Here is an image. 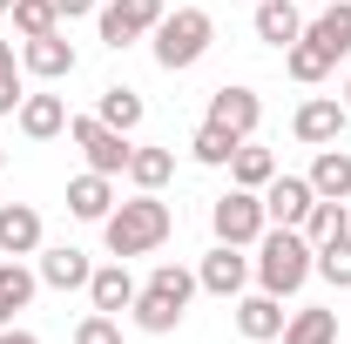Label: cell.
Masks as SVG:
<instances>
[{"label":"cell","mask_w":351,"mask_h":344,"mask_svg":"<svg viewBox=\"0 0 351 344\" xmlns=\"http://www.w3.org/2000/svg\"><path fill=\"white\" fill-rule=\"evenodd\" d=\"M61 27V14H54V0H14V34L21 41H41Z\"/></svg>","instance_id":"31"},{"label":"cell","mask_w":351,"mask_h":344,"mask_svg":"<svg viewBox=\"0 0 351 344\" xmlns=\"http://www.w3.org/2000/svg\"><path fill=\"white\" fill-rule=\"evenodd\" d=\"M176 230V210L156 196V189H135L129 203H115V210L101 216V243H108V257H149V250H162Z\"/></svg>","instance_id":"1"},{"label":"cell","mask_w":351,"mask_h":344,"mask_svg":"<svg viewBox=\"0 0 351 344\" xmlns=\"http://www.w3.org/2000/svg\"><path fill=\"white\" fill-rule=\"evenodd\" d=\"M75 344H122V324L108 310H88L82 324H75Z\"/></svg>","instance_id":"33"},{"label":"cell","mask_w":351,"mask_h":344,"mask_svg":"<svg viewBox=\"0 0 351 344\" xmlns=\"http://www.w3.org/2000/svg\"><path fill=\"white\" fill-rule=\"evenodd\" d=\"M243 284H250V257L237 243H217L196 263V291H210V297H243Z\"/></svg>","instance_id":"11"},{"label":"cell","mask_w":351,"mask_h":344,"mask_svg":"<svg viewBox=\"0 0 351 344\" xmlns=\"http://www.w3.org/2000/svg\"><path fill=\"white\" fill-rule=\"evenodd\" d=\"M88 277H95L88 250H75V243H54V250H47L41 243V284L47 291H88Z\"/></svg>","instance_id":"16"},{"label":"cell","mask_w":351,"mask_h":344,"mask_svg":"<svg viewBox=\"0 0 351 344\" xmlns=\"http://www.w3.org/2000/svg\"><path fill=\"white\" fill-rule=\"evenodd\" d=\"M298 230H304V243L317 250V243H331V236H345V230H351V203H324V196H317Z\"/></svg>","instance_id":"25"},{"label":"cell","mask_w":351,"mask_h":344,"mask_svg":"<svg viewBox=\"0 0 351 344\" xmlns=\"http://www.w3.org/2000/svg\"><path fill=\"white\" fill-rule=\"evenodd\" d=\"M189 297H196V270H182V263H156V270H149V284H142L135 304H129L135 331L169 338L176 324H182V310H189Z\"/></svg>","instance_id":"3"},{"label":"cell","mask_w":351,"mask_h":344,"mask_svg":"<svg viewBox=\"0 0 351 344\" xmlns=\"http://www.w3.org/2000/svg\"><path fill=\"white\" fill-rule=\"evenodd\" d=\"M210 41H217V21H210L203 7H169V14L156 21V34H149V47H156V68H169V75L196 68V61L210 54Z\"/></svg>","instance_id":"4"},{"label":"cell","mask_w":351,"mask_h":344,"mask_svg":"<svg viewBox=\"0 0 351 344\" xmlns=\"http://www.w3.org/2000/svg\"><path fill=\"white\" fill-rule=\"evenodd\" d=\"M0 14H14V0H0Z\"/></svg>","instance_id":"37"},{"label":"cell","mask_w":351,"mask_h":344,"mask_svg":"<svg viewBox=\"0 0 351 344\" xmlns=\"http://www.w3.org/2000/svg\"><path fill=\"white\" fill-rule=\"evenodd\" d=\"M189 156H196L203 169H230V156H237V135L217 129V122H203V129L189 135Z\"/></svg>","instance_id":"28"},{"label":"cell","mask_w":351,"mask_h":344,"mask_svg":"<svg viewBox=\"0 0 351 344\" xmlns=\"http://www.w3.org/2000/svg\"><path fill=\"white\" fill-rule=\"evenodd\" d=\"M27 101V88H21V54H14V41H0V115H14Z\"/></svg>","instance_id":"32"},{"label":"cell","mask_w":351,"mask_h":344,"mask_svg":"<svg viewBox=\"0 0 351 344\" xmlns=\"http://www.w3.org/2000/svg\"><path fill=\"white\" fill-rule=\"evenodd\" d=\"M162 14H169L162 0H101L95 7V34H101V47H135L156 34Z\"/></svg>","instance_id":"7"},{"label":"cell","mask_w":351,"mask_h":344,"mask_svg":"<svg viewBox=\"0 0 351 344\" xmlns=\"http://www.w3.org/2000/svg\"><path fill=\"white\" fill-rule=\"evenodd\" d=\"M108 210H115V175L82 169L75 182H68V216H82V223H101Z\"/></svg>","instance_id":"18"},{"label":"cell","mask_w":351,"mask_h":344,"mask_svg":"<svg viewBox=\"0 0 351 344\" xmlns=\"http://www.w3.org/2000/svg\"><path fill=\"white\" fill-rule=\"evenodd\" d=\"M284 68H291V82H304V88H311V82H324L338 61H331V54H324L317 41H304V34H298V41L284 47Z\"/></svg>","instance_id":"27"},{"label":"cell","mask_w":351,"mask_h":344,"mask_svg":"<svg viewBox=\"0 0 351 344\" xmlns=\"http://www.w3.org/2000/svg\"><path fill=\"white\" fill-rule=\"evenodd\" d=\"M75 41L54 27V34H41V41H21V75H34V82H68L75 75Z\"/></svg>","instance_id":"10"},{"label":"cell","mask_w":351,"mask_h":344,"mask_svg":"<svg viewBox=\"0 0 351 344\" xmlns=\"http://www.w3.org/2000/svg\"><path fill=\"white\" fill-rule=\"evenodd\" d=\"M0 162H7V142H0Z\"/></svg>","instance_id":"38"},{"label":"cell","mask_w":351,"mask_h":344,"mask_svg":"<svg viewBox=\"0 0 351 344\" xmlns=\"http://www.w3.org/2000/svg\"><path fill=\"white\" fill-rule=\"evenodd\" d=\"M0 257H41V210L0 203Z\"/></svg>","instance_id":"13"},{"label":"cell","mask_w":351,"mask_h":344,"mask_svg":"<svg viewBox=\"0 0 351 344\" xmlns=\"http://www.w3.org/2000/svg\"><path fill=\"white\" fill-rule=\"evenodd\" d=\"M95 7H101V0H54V14H61V21H82V14H95Z\"/></svg>","instance_id":"34"},{"label":"cell","mask_w":351,"mask_h":344,"mask_svg":"<svg viewBox=\"0 0 351 344\" xmlns=\"http://www.w3.org/2000/svg\"><path fill=\"white\" fill-rule=\"evenodd\" d=\"M311 203H317L311 175H284V169H277L270 182H263V216H270V223H284V230H298Z\"/></svg>","instance_id":"12"},{"label":"cell","mask_w":351,"mask_h":344,"mask_svg":"<svg viewBox=\"0 0 351 344\" xmlns=\"http://www.w3.org/2000/svg\"><path fill=\"white\" fill-rule=\"evenodd\" d=\"M0 344H41L34 331H21V324H0Z\"/></svg>","instance_id":"35"},{"label":"cell","mask_w":351,"mask_h":344,"mask_svg":"<svg viewBox=\"0 0 351 344\" xmlns=\"http://www.w3.org/2000/svg\"><path fill=\"white\" fill-rule=\"evenodd\" d=\"M95 115H101V122H108V129H122V135H135L142 129V115H149V108H142V95H135V88H101V108H95Z\"/></svg>","instance_id":"26"},{"label":"cell","mask_w":351,"mask_h":344,"mask_svg":"<svg viewBox=\"0 0 351 344\" xmlns=\"http://www.w3.org/2000/svg\"><path fill=\"white\" fill-rule=\"evenodd\" d=\"M68 142L88 156V169H95V175H129L135 142H129L122 129H108L101 115H68Z\"/></svg>","instance_id":"6"},{"label":"cell","mask_w":351,"mask_h":344,"mask_svg":"<svg viewBox=\"0 0 351 344\" xmlns=\"http://www.w3.org/2000/svg\"><path fill=\"white\" fill-rule=\"evenodd\" d=\"M311 277H324L331 291H351V230L331 236V243H317V270Z\"/></svg>","instance_id":"30"},{"label":"cell","mask_w":351,"mask_h":344,"mask_svg":"<svg viewBox=\"0 0 351 344\" xmlns=\"http://www.w3.org/2000/svg\"><path fill=\"white\" fill-rule=\"evenodd\" d=\"M135 291H142V284L129 277V263H122V257H115V263H95V277H88V304L108 310V317H122V310L135 304Z\"/></svg>","instance_id":"15"},{"label":"cell","mask_w":351,"mask_h":344,"mask_svg":"<svg viewBox=\"0 0 351 344\" xmlns=\"http://www.w3.org/2000/svg\"><path fill=\"white\" fill-rule=\"evenodd\" d=\"M169 175H176V156H169V149H135V156H129V182H135V189H156V196H162Z\"/></svg>","instance_id":"29"},{"label":"cell","mask_w":351,"mask_h":344,"mask_svg":"<svg viewBox=\"0 0 351 344\" xmlns=\"http://www.w3.org/2000/svg\"><path fill=\"white\" fill-rule=\"evenodd\" d=\"M284 297H270V291H250V297H237V331L250 344H270V338H284Z\"/></svg>","instance_id":"14"},{"label":"cell","mask_w":351,"mask_h":344,"mask_svg":"<svg viewBox=\"0 0 351 344\" xmlns=\"http://www.w3.org/2000/svg\"><path fill=\"white\" fill-rule=\"evenodd\" d=\"M351 108L338 101V95H311V101H298V115H291V135L304 142V149H331L338 135H345Z\"/></svg>","instance_id":"8"},{"label":"cell","mask_w":351,"mask_h":344,"mask_svg":"<svg viewBox=\"0 0 351 344\" xmlns=\"http://www.w3.org/2000/svg\"><path fill=\"white\" fill-rule=\"evenodd\" d=\"M311 270H317V250L304 243V230L270 223V230L257 236V257H250L257 291H270V297H298V291L311 284Z\"/></svg>","instance_id":"2"},{"label":"cell","mask_w":351,"mask_h":344,"mask_svg":"<svg viewBox=\"0 0 351 344\" xmlns=\"http://www.w3.org/2000/svg\"><path fill=\"white\" fill-rule=\"evenodd\" d=\"M250 27H257V41H270L284 54V47L304 34V14H298V0H257V21Z\"/></svg>","instance_id":"20"},{"label":"cell","mask_w":351,"mask_h":344,"mask_svg":"<svg viewBox=\"0 0 351 344\" xmlns=\"http://www.w3.org/2000/svg\"><path fill=\"white\" fill-rule=\"evenodd\" d=\"M203 122H217V129H230L237 142H250L257 122H263V95H257V88H230V82H223L217 95H210V115H203Z\"/></svg>","instance_id":"9"},{"label":"cell","mask_w":351,"mask_h":344,"mask_svg":"<svg viewBox=\"0 0 351 344\" xmlns=\"http://www.w3.org/2000/svg\"><path fill=\"white\" fill-rule=\"evenodd\" d=\"M41 291V270H27L21 257H0V324H14V310H27Z\"/></svg>","instance_id":"22"},{"label":"cell","mask_w":351,"mask_h":344,"mask_svg":"<svg viewBox=\"0 0 351 344\" xmlns=\"http://www.w3.org/2000/svg\"><path fill=\"white\" fill-rule=\"evenodd\" d=\"M345 108H351V68H345Z\"/></svg>","instance_id":"36"},{"label":"cell","mask_w":351,"mask_h":344,"mask_svg":"<svg viewBox=\"0 0 351 344\" xmlns=\"http://www.w3.org/2000/svg\"><path fill=\"white\" fill-rule=\"evenodd\" d=\"M284 344H338V310H324V304L291 310L284 317Z\"/></svg>","instance_id":"23"},{"label":"cell","mask_w":351,"mask_h":344,"mask_svg":"<svg viewBox=\"0 0 351 344\" xmlns=\"http://www.w3.org/2000/svg\"><path fill=\"white\" fill-rule=\"evenodd\" d=\"M311 189L324 196V203H351V149H317V162H311Z\"/></svg>","instance_id":"21"},{"label":"cell","mask_w":351,"mask_h":344,"mask_svg":"<svg viewBox=\"0 0 351 344\" xmlns=\"http://www.w3.org/2000/svg\"><path fill=\"white\" fill-rule=\"evenodd\" d=\"M270 175H277V156H270V149H257V142H237V156H230V182L263 196V182H270Z\"/></svg>","instance_id":"24"},{"label":"cell","mask_w":351,"mask_h":344,"mask_svg":"<svg viewBox=\"0 0 351 344\" xmlns=\"http://www.w3.org/2000/svg\"><path fill=\"white\" fill-rule=\"evenodd\" d=\"M210 230H217V243L257 250V236L270 230V216H263V196H257V189H237V182H230V196H217V203H210Z\"/></svg>","instance_id":"5"},{"label":"cell","mask_w":351,"mask_h":344,"mask_svg":"<svg viewBox=\"0 0 351 344\" xmlns=\"http://www.w3.org/2000/svg\"><path fill=\"white\" fill-rule=\"evenodd\" d=\"M304 41H317L331 61H351V0H331L317 21H304Z\"/></svg>","instance_id":"19"},{"label":"cell","mask_w":351,"mask_h":344,"mask_svg":"<svg viewBox=\"0 0 351 344\" xmlns=\"http://www.w3.org/2000/svg\"><path fill=\"white\" fill-rule=\"evenodd\" d=\"M14 122H21L27 142H54V135L68 129V101H61V95H27V101L14 108Z\"/></svg>","instance_id":"17"}]
</instances>
